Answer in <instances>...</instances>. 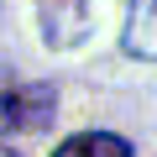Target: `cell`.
I'll return each instance as SVG.
<instances>
[{
	"mask_svg": "<svg viewBox=\"0 0 157 157\" xmlns=\"http://www.w3.org/2000/svg\"><path fill=\"white\" fill-rule=\"evenodd\" d=\"M52 115V89L26 84V78H0V136L16 131H42Z\"/></svg>",
	"mask_w": 157,
	"mask_h": 157,
	"instance_id": "6da1fadb",
	"label": "cell"
},
{
	"mask_svg": "<svg viewBox=\"0 0 157 157\" xmlns=\"http://www.w3.org/2000/svg\"><path fill=\"white\" fill-rule=\"evenodd\" d=\"M89 32V0H42V37L47 47H73Z\"/></svg>",
	"mask_w": 157,
	"mask_h": 157,
	"instance_id": "7a4b0ae2",
	"label": "cell"
},
{
	"mask_svg": "<svg viewBox=\"0 0 157 157\" xmlns=\"http://www.w3.org/2000/svg\"><path fill=\"white\" fill-rule=\"evenodd\" d=\"M52 157H131V141H121V136H110V131H78V136H68Z\"/></svg>",
	"mask_w": 157,
	"mask_h": 157,
	"instance_id": "3957f363",
	"label": "cell"
},
{
	"mask_svg": "<svg viewBox=\"0 0 157 157\" xmlns=\"http://www.w3.org/2000/svg\"><path fill=\"white\" fill-rule=\"evenodd\" d=\"M126 52L152 63L157 47H152V0H131V21H126Z\"/></svg>",
	"mask_w": 157,
	"mask_h": 157,
	"instance_id": "277c9868",
	"label": "cell"
},
{
	"mask_svg": "<svg viewBox=\"0 0 157 157\" xmlns=\"http://www.w3.org/2000/svg\"><path fill=\"white\" fill-rule=\"evenodd\" d=\"M0 157H16V152H11V147H0Z\"/></svg>",
	"mask_w": 157,
	"mask_h": 157,
	"instance_id": "5b68a950",
	"label": "cell"
}]
</instances>
